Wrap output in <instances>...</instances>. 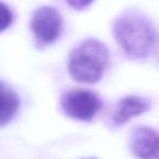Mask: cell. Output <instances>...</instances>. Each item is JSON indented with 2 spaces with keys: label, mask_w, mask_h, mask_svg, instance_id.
Segmentation results:
<instances>
[{
  "label": "cell",
  "mask_w": 159,
  "mask_h": 159,
  "mask_svg": "<svg viewBox=\"0 0 159 159\" xmlns=\"http://www.w3.org/2000/svg\"><path fill=\"white\" fill-rule=\"evenodd\" d=\"M130 149L140 159H159V134L148 127H138L130 137Z\"/></svg>",
  "instance_id": "obj_5"
},
{
  "label": "cell",
  "mask_w": 159,
  "mask_h": 159,
  "mask_svg": "<svg viewBox=\"0 0 159 159\" xmlns=\"http://www.w3.org/2000/svg\"><path fill=\"white\" fill-rule=\"evenodd\" d=\"M62 109L68 117L81 121H90L102 107L95 93L88 89H71L61 98Z\"/></svg>",
  "instance_id": "obj_3"
},
{
  "label": "cell",
  "mask_w": 159,
  "mask_h": 159,
  "mask_svg": "<svg viewBox=\"0 0 159 159\" xmlns=\"http://www.w3.org/2000/svg\"><path fill=\"white\" fill-rule=\"evenodd\" d=\"M20 107L17 94L0 81V127L13 119Z\"/></svg>",
  "instance_id": "obj_7"
},
{
  "label": "cell",
  "mask_w": 159,
  "mask_h": 159,
  "mask_svg": "<svg viewBox=\"0 0 159 159\" xmlns=\"http://www.w3.org/2000/svg\"><path fill=\"white\" fill-rule=\"evenodd\" d=\"M109 62V52L103 42L86 39L70 51L68 71L80 83H95L103 77Z\"/></svg>",
  "instance_id": "obj_2"
},
{
  "label": "cell",
  "mask_w": 159,
  "mask_h": 159,
  "mask_svg": "<svg viewBox=\"0 0 159 159\" xmlns=\"http://www.w3.org/2000/svg\"><path fill=\"white\" fill-rule=\"evenodd\" d=\"M151 108L149 102L138 96H128L118 102L113 115L114 125H121L131 118L146 112Z\"/></svg>",
  "instance_id": "obj_6"
},
{
  "label": "cell",
  "mask_w": 159,
  "mask_h": 159,
  "mask_svg": "<svg viewBox=\"0 0 159 159\" xmlns=\"http://www.w3.org/2000/svg\"><path fill=\"white\" fill-rule=\"evenodd\" d=\"M63 25L62 17L52 7H40L34 11L30 30L39 44L48 45L60 36Z\"/></svg>",
  "instance_id": "obj_4"
},
{
  "label": "cell",
  "mask_w": 159,
  "mask_h": 159,
  "mask_svg": "<svg viewBox=\"0 0 159 159\" xmlns=\"http://www.w3.org/2000/svg\"><path fill=\"white\" fill-rule=\"evenodd\" d=\"M114 34L125 52L133 58H144L154 52L158 35L149 21L139 14H126L114 25Z\"/></svg>",
  "instance_id": "obj_1"
},
{
  "label": "cell",
  "mask_w": 159,
  "mask_h": 159,
  "mask_svg": "<svg viewBox=\"0 0 159 159\" xmlns=\"http://www.w3.org/2000/svg\"><path fill=\"white\" fill-rule=\"evenodd\" d=\"M13 21V13L11 9L3 2H0V32L11 25Z\"/></svg>",
  "instance_id": "obj_8"
}]
</instances>
